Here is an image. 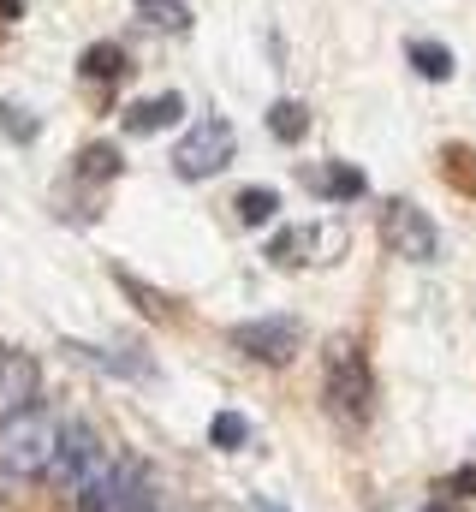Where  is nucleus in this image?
Here are the masks:
<instances>
[{
  "mask_svg": "<svg viewBox=\"0 0 476 512\" xmlns=\"http://www.w3.org/2000/svg\"><path fill=\"white\" fill-rule=\"evenodd\" d=\"M179 120H185V96L167 90V96H143V102H131L119 126L131 131V137H149V131H167V126H179Z\"/></svg>",
  "mask_w": 476,
  "mask_h": 512,
  "instance_id": "9",
  "label": "nucleus"
},
{
  "mask_svg": "<svg viewBox=\"0 0 476 512\" xmlns=\"http://www.w3.org/2000/svg\"><path fill=\"white\" fill-rule=\"evenodd\" d=\"M90 471H102V441H96V429H90V423H66V429H60V453H54V471H48V477H60V483H72V489H84V483H90Z\"/></svg>",
  "mask_w": 476,
  "mask_h": 512,
  "instance_id": "7",
  "label": "nucleus"
},
{
  "mask_svg": "<svg viewBox=\"0 0 476 512\" xmlns=\"http://www.w3.org/2000/svg\"><path fill=\"white\" fill-rule=\"evenodd\" d=\"M78 72H84L90 84H119L131 66H125V48H119V42H90V48L78 54Z\"/></svg>",
  "mask_w": 476,
  "mask_h": 512,
  "instance_id": "11",
  "label": "nucleus"
},
{
  "mask_svg": "<svg viewBox=\"0 0 476 512\" xmlns=\"http://www.w3.org/2000/svg\"><path fill=\"white\" fill-rule=\"evenodd\" d=\"M0 131H6L12 143H36V131H42V126H36L24 108H0Z\"/></svg>",
  "mask_w": 476,
  "mask_h": 512,
  "instance_id": "19",
  "label": "nucleus"
},
{
  "mask_svg": "<svg viewBox=\"0 0 476 512\" xmlns=\"http://www.w3.org/2000/svg\"><path fill=\"white\" fill-rule=\"evenodd\" d=\"M405 60H411L417 78H429V84H447V78H453V48H441V42H411Z\"/></svg>",
  "mask_w": 476,
  "mask_h": 512,
  "instance_id": "14",
  "label": "nucleus"
},
{
  "mask_svg": "<svg viewBox=\"0 0 476 512\" xmlns=\"http://www.w3.org/2000/svg\"><path fill=\"white\" fill-rule=\"evenodd\" d=\"M54 453H60V423H54V411H48L42 399L12 405V417L0 423V471L36 483V477L54 471Z\"/></svg>",
  "mask_w": 476,
  "mask_h": 512,
  "instance_id": "1",
  "label": "nucleus"
},
{
  "mask_svg": "<svg viewBox=\"0 0 476 512\" xmlns=\"http://www.w3.org/2000/svg\"><path fill=\"white\" fill-rule=\"evenodd\" d=\"M340 251H346V227H340V221H328V227H286V233L268 239V262H280V268L334 262Z\"/></svg>",
  "mask_w": 476,
  "mask_h": 512,
  "instance_id": "6",
  "label": "nucleus"
},
{
  "mask_svg": "<svg viewBox=\"0 0 476 512\" xmlns=\"http://www.w3.org/2000/svg\"><path fill=\"white\" fill-rule=\"evenodd\" d=\"M137 18L149 30H167V36H185L191 30V6L185 0H137Z\"/></svg>",
  "mask_w": 476,
  "mask_h": 512,
  "instance_id": "13",
  "label": "nucleus"
},
{
  "mask_svg": "<svg viewBox=\"0 0 476 512\" xmlns=\"http://www.w3.org/2000/svg\"><path fill=\"white\" fill-rule=\"evenodd\" d=\"M78 512H119V465L90 471V483L78 489Z\"/></svg>",
  "mask_w": 476,
  "mask_h": 512,
  "instance_id": "12",
  "label": "nucleus"
},
{
  "mask_svg": "<svg viewBox=\"0 0 476 512\" xmlns=\"http://www.w3.org/2000/svg\"><path fill=\"white\" fill-rule=\"evenodd\" d=\"M209 441H215L221 453H238V447L250 441V423H244L238 411H215V423H209Z\"/></svg>",
  "mask_w": 476,
  "mask_h": 512,
  "instance_id": "18",
  "label": "nucleus"
},
{
  "mask_svg": "<svg viewBox=\"0 0 476 512\" xmlns=\"http://www.w3.org/2000/svg\"><path fill=\"white\" fill-rule=\"evenodd\" d=\"M447 489H453V495H465V501H476V465H459V471L447 477Z\"/></svg>",
  "mask_w": 476,
  "mask_h": 512,
  "instance_id": "22",
  "label": "nucleus"
},
{
  "mask_svg": "<svg viewBox=\"0 0 476 512\" xmlns=\"http://www.w3.org/2000/svg\"><path fill=\"white\" fill-rule=\"evenodd\" d=\"M0 376H6V364H0Z\"/></svg>",
  "mask_w": 476,
  "mask_h": 512,
  "instance_id": "24",
  "label": "nucleus"
},
{
  "mask_svg": "<svg viewBox=\"0 0 476 512\" xmlns=\"http://www.w3.org/2000/svg\"><path fill=\"white\" fill-rule=\"evenodd\" d=\"M250 512H286L280 501H268V495H250Z\"/></svg>",
  "mask_w": 476,
  "mask_h": 512,
  "instance_id": "23",
  "label": "nucleus"
},
{
  "mask_svg": "<svg viewBox=\"0 0 476 512\" xmlns=\"http://www.w3.org/2000/svg\"><path fill=\"white\" fill-rule=\"evenodd\" d=\"M268 131H274L280 143H298V137L310 131V114H304V102H292V96H286V102H274V108H268Z\"/></svg>",
  "mask_w": 476,
  "mask_h": 512,
  "instance_id": "17",
  "label": "nucleus"
},
{
  "mask_svg": "<svg viewBox=\"0 0 476 512\" xmlns=\"http://www.w3.org/2000/svg\"><path fill=\"white\" fill-rule=\"evenodd\" d=\"M304 191H316L322 203H352L369 191V179L346 161H322V167H304Z\"/></svg>",
  "mask_w": 476,
  "mask_h": 512,
  "instance_id": "8",
  "label": "nucleus"
},
{
  "mask_svg": "<svg viewBox=\"0 0 476 512\" xmlns=\"http://www.w3.org/2000/svg\"><path fill=\"white\" fill-rule=\"evenodd\" d=\"M233 209H238V221H244V227H268V221H274V209H280V197H274L268 185H244V191L233 197Z\"/></svg>",
  "mask_w": 476,
  "mask_h": 512,
  "instance_id": "15",
  "label": "nucleus"
},
{
  "mask_svg": "<svg viewBox=\"0 0 476 512\" xmlns=\"http://www.w3.org/2000/svg\"><path fill=\"white\" fill-rule=\"evenodd\" d=\"M119 286H125V292H131V298H137V304L149 310V316H161V310H167V298H161V292H143V286H137L131 274H119Z\"/></svg>",
  "mask_w": 476,
  "mask_h": 512,
  "instance_id": "21",
  "label": "nucleus"
},
{
  "mask_svg": "<svg viewBox=\"0 0 476 512\" xmlns=\"http://www.w3.org/2000/svg\"><path fill=\"white\" fill-rule=\"evenodd\" d=\"M233 155H238V131L227 126L221 114H203L197 126L179 137V149H173V173H179V179H209V173H221Z\"/></svg>",
  "mask_w": 476,
  "mask_h": 512,
  "instance_id": "2",
  "label": "nucleus"
},
{
  "mask_svg": "<svg viewBox=\"0 0 476 512\" xmlns=\"http://www.w3.org/2000/svg\"><path fill=\"white\" fill-rule=\"evenodd\" d=\"M381 239L393 245V256H405V262H435L441 251V233H435V221L417 209V203H387V215H381Z\"/></svg>",
  "mask_w": 476,
  "mask_h": 512,
  "instance_id": "5",
  "label": "nucleus"
},
{
  "mask_svg": "<svg viewBox=\"0 0 476 512\" xmlns=\"http://www.w3.org/2000/svg\"><path fill=\"white\" fill-rule=\"evenodd\" d=\"M233 346L256 364H292L298 346H304V322L292 316H256V322H238L233 328Z\"/></svg>",
  "mask_w": 476,
  "mask_h": 512,
  "instance_id": "4",
  "label": "nucleus"
},
{
  "mask_svg": "<svg viewBox=\"0 0 476 512\" xmlns=\"http://www.w3.org/2000/svg\"><path fill=\"white\" fill-rule=\"evenodd\" d=\"M60 352H72L78 364H90V370H108V376H131V382H143V376H149V364H143V358H125V352H102V346H84V340H66Z\"/></svg>",
  "mask_w": 476,
  "mask_h": 512,
  "instance_id": "10",
  "label": "nucleus"
},
{
  "mask_svg": "<svg viewBox=\"0 0 476 512\" xmlns=\"http://www.w3.org/2000/svg\"><path fill=\"white\" fill-rule=\"evenodd\" d=\"M328 399L352 423H363L375 411V382H369V364H363V352H357L352 340H334L328 346Z\"/></svg>",
  "mask_w": 476,
  "mask_h": 512,
  "instance_id": "3",
  "label": "nucleus"
},
{
  "mask_svg": "<svg viewBox=\"0 0 476 512\" xmlns=\"http://www.w3.org/2000/svg\"><path fill=\"white\" fill-rule=\"evenodd\" d=\"M447 173H453V179H459L465 191H476V173H471V149H459V143H453V149H447Z\"/></svg>",
  "mask_w": 476,
  "mask_h": 512,
  "instance_id": "20",
  "label": "nucleus"
},
{
  "mask_svg": "<svg viewBox=\"0 0 476 512\" xmlns=\"http://www.w3.org/2000/svg\"><path fill=\"white\" fill-rule=\"evenodd\" d=\"M119 167H125V161H119L114 143H90V149L78 155V179H84V185H102V179H114Z\"/></svg>",
  "mask_w": 476,
  "mask_h": 512,
  "instance_id": "16",
  "label": "nucleus"
}]
</instances>
